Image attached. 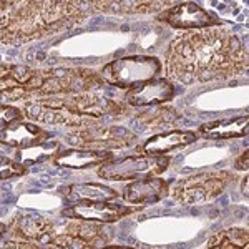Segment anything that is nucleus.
<instances>
[{
  "label": "nucleus",
  "mask_w": 249,
  "mask_h": 249,
  "mask_svg": "<svg viewBox=\"0 0 249 249\" xmlns=\"http://www.w3.org/2000/svg\"><path fill=\"white\" fill-rule=\"evenodd\" d=\"M248 48L226 27L183 32L164 55L166 77L181 85L231 80L248 71Z\"/></svg>",
  "instance_id": "obj_1"
},
{
  "label": "nucleus",
  "mask_w": 249,
  "mask_h": 249,
  "mask_svg": "<svg viewBox=\"0 0 249 249\" xmlns=\"http://www.w3.org/2000/svg\"><path fill=\"white\" fill-rule=\"evenodd\" d=\"M105 82L90 68H32L0 63V105L34 102L55 95L87 93Z\"/></svg>",
  "instance_id": "obj_2"
},
{
  "label": "nucleus",
  "mask_w": 249,
  "mask_h": 249,
  "mask_svg": "<svg viewBox=\"0 0 249 249\" xmlns=\"http://www.w3.org/2000/svg\"><path fill=\"white\" fill-rule=\"evenodd\" d=\"M88 17L87 2H17L0 17V43L23 45L80 25Z\"/></svg>",
  "instance_id": "obj_3"
},
{
  "label": "nucleus",
  "mask_w": 249,
  "mask_h": 249,
  "mask_svg": "<svg viewBox=\"0 0 249 249\" xmlns=\"http://www.w3.org/2000/svg\"><path fill=\"white\" fill-rule=\"evenodd\" d=\"M20 110L34 123L62 124L73 130L102 124L107 120H122L131 113V107L126 103L115 102L95 91L55 95L23 102Z\"/></svg>",
  "instance_id": "obj_4"
},
{
  "label": "nucleus",
  "mask_w": 249,
  "mask_h": 249,
  "mask_svg": "<svg viewBox=\"0 0 249 249\" xmlns=\"http://www.w3.org/2000/svg\"><path fill=\"white\" fill-rule=\"evenodd\" d=\"M108 239L107 224L67 218V221L55 219L40 244L57 249H96Z\"/></svg>",
  "instance_id": "obj_5"
},
{
  "label": "nucleus",
  "mask_w": 249,
  "mask_h": 249,
  "mask_svg": "<svg viewBox=\"0 0 249 249\" xmlns=\"http://www.w3.org/2000/svg\"><path fill=\"white\" fill-rule=\"evenodd\" d=\"M161 71V62L156 57L148 55H133V57L116 58L107 63L98 75L108 85H113L123 90H133V88L151 82Z\"/></svg>",
  "instance_id": "obj_6"
},
{
  "label": "nucleus",
  "mask_w": 249,
  "mask_h": 249,
  "mask_svg": "<svg viewBox=\"0 0 249 249\" xmlns=\"http://www.w3.org/2000/svg\"><path fill=\"white\" fill-rule=\"evenodd\" d=\"M236 179V175L226 170L203 171L176 181L171 198L179 204H203L216 199Z\"/></svg>",
  "instance_id": "obj_7"
},
{
  "label": "nucleus",
  "mask_w": 249,
  "mask_h": 249,
  "mask_svg": "<svg viewBox=\"0 0 249 249\" xmlns=\"http://www.w3.org/2000/svg\"><path fill=\"white\" fill-rule=\"evenodd\" d=\"M68 144L80 150L110 151L133 146L138 136L133 130L120 124H93L87 128H75L65 136Z\"/></svg>",
  "instance_id": "obj_8"
},
{
  "label": "nucleus",
  "mask_w": 249,
  "mask_h": 249,
  "mask_svg": "<svg viewBox=\"0 0 249 249\" xmlns=\"http://www.w3.org/2000/svg\"><path fill=\"white\" fill-rule=\"evenodd\" d=\"M170 166L166 156L131 155L122 160H110L96 171L107 181H136V179L158 178Z\"/></svg>",
  "instance_id": "obj_9"
},
{
  "label": "nucleus",
  "mask_w": 249,
  "mask_h": 249,
  "mask_svg": "<svg viewBox=\"0 0 249 249\" xmlns=\"http://www.w3.org/2000/svg\"><path fill=\"white\" fill-rule=\"evenodd\" d=\"M156 20L161 23L179 29L184 32L210 29V27H219V20L216 15L210 14L204 7L195 2H181L168 7L156 15Z\"/></svg>",
  "instance_id": "obj_10"
},
{
  "label": "nucleus",
  "mask_w": 249,
  "mask_h": 249,
  "mask_svg": "<svg viewBox=\"0 0 249 249\" xmlns=\"http://www.w3.org/2000/svg\"><path fill=\"white\" fill-rule=\"evenodd\" d=\"M135 211L133 206H124L113 201H91V203H77L70 204L68 208L62 211L65 218L83 219L90 223L100 224H110L115 221L124 218Z\"/></svg>",
  "instance_id": "obj_11"
},
{
  "label": "nucleus",
  "mask_w": 249,
  "mask_h": 249,
  "mask_svg": "<svg viewBox=\"0 0 249 249\" xmlns=\"http://www.w3.org/2000/svg\"><path fill=\"white\" fill-rule=\"evenodd\" d=\"M175 96V85L168 78H155L128 90L124 103L128 107H161Z\"/></svg>",
  "instance_id": "obj_12"
},
{
  "label": "nucleus",
  "mask_w": 249,
  "mask_h": 249,
  "mask_svg": "<svg viewBox=\"0 0 249 249\" xmlns=\"http://www.w3.org/2000/svg\"><path fill=\"white\" fill-rule=\"evenodd\" d=\"M53 223L55 219L50 216L40 214L35 211H20L12 218L10 226L7 230L12 232L15 239L40 244Z\"/></svg>",
  "instance_id": "obj_13"
},
{
  "label": "nucleus",
  "mask_w": 249,
  "mask_h": 249,
  "mask_svg": "<svg viewBox=\"0 0 249 249\" xmlns=\"http://www.w3.org/2000/svg\"><path fill=\"white\" fill-rule=\"evenodd\" d=\"M48 133L34 122H15L0 131V143L18 151L45 144Z\"/></svg>",
  "instance_id": "obj_14"
},
{
  "label": "nucleus",
  "mask_w": 249,
  "mask_h": 249,
  "mask_svg": "<svg viewBox=\"0 0 249 249\" xmlns=\"http://www.w3.org/2000/svg\"><path fill=\"white\" fill-rule=\"evenodd\" d=\"M198 140V135L186 130H168L163 133H156L146 142L136 146V155L164 156L179 148L190 146Z\"/></svg>",
  "instance_id": "obj_15"
},
{
  "label": "nucleus",
  "mask_w": 249,
  "mask_h": 249,
  "mask_svg": "<svg viewBox=\"0 0 249 249\" xmlns=\"http://www.w3.org/2000/svg\"><path fill=\"white\" fill-rule=\"evenodd\" d=\"M170 193V183L161 178H146L136 179L124 184L122 198L128 204H153L161 201Z\"/></svg>",
  "instance_id": "obj_16"
},
{
  "label": "nucleus",
  "mask_w": 249,
  "mask_h": 249,
  "mask_svg": "<svg viewBox=\"0 0 249 249\" xmlns=\"http://www.w3.org/2000/svg\"><path fill=\"white\" fill-rule=\"evenodd\" d=\"M96 10L108 15H138V14H160L173 2H153V0H102L90 3Z\"/></svg>",
  "instance_id": "obj_17"
},
{
  "label": "nucleus",
  "mask_w": 249,
  "mask_h": 249,
  "mask_svg": "<svg viewBox=\"0 0 249 249\" xmlns=\"http://www.w3.org/2000/svg\"><path fill=\"white\" fill-rule=\"evenodd\" d=\"M67 203H91V201H113L120 198V193L102 183H73L60 188Z\"/></svg>",
  "instance_id": "obj_18"
},
{
  "label": "nucleus",
  "mask_w": 249,
  "mask_h": 249,
  "mask_svg": "<svg viewBox=\"0 0 249 249\" xmlns=\"http://www.w3.org/2000/svg\"><path fill=\"white\" fill-rule=\"evenodd\" d=\"M110 160H113V155L110 151L80 150V148H71L53 155V163L68 170H88L93 166H102Z\"/></svg>",
  "instance_id": "obj_19"
},
{
  "label": "nucleus",
  "mask_w": 249,
  "mask_h": 249,
  "mask_svg": "<svg viewBox=\"0 0 249 249\" xmlns=\"http://www.w3.org/2000/svg\"><path fill=\"white\" fill-rule=\"evenodd\" d=\"M179 122V113L173 107H150L131 120V124L138 130L144 131H160L170 130L173 124Z\"/></svg>",
  "instance_id": "obj_20"
},
{
  "label": "nucleus",
  "mask_w": 249,
  "mask_h": 249,
  "mask_svg": "<svg viewBox=\"0 0 249 249\" xmlns=\"http://www.w3.org/2000/svg\"><path fill=\"white\" fill-rule=\"evenodd\" d=\"M249 118L248 115L232 116L226 120H216V122L204 123L199 126V135L210 140H230L241 138L248 135Z\"/></svg>",
  "instance_id": "obj_21"
},
{
  "label": "nucleus",
  "mask_w": 249,
  "mask_h": 249,
  "mask_svg": "<svg viewBox=\"0 0 249 249\" xmlns=\"http://www.w3.org/2000/svg\"><path fill=\"white\" fill-rule=\"evenodd\" d=\"M204 249H249V232L246 228H228L216 232Z\"/></svg>",
  "instance_id": "obj_22"
},
{
  "label": "nucleus",
  "mask_w": 249,
  "mask_h": 249,
  "mask_svg": "<svg viewBox=\"0 0 249 249\" xmlns=\"http://www.w3.org/2000/svg\"><path fill=\"white\" fill-rule=\"evenodd\" d=\"M27 168L25 164H20L15 160L9 158V156L0 155V179H10L15 176L25 175Z\"/></svg>",
  "instance_id": "obj_23"
},
{
  "label": "nucleus",
  "mask_w": 249,
  "mask_h": 249,
  "mask_svg": "<svg viewBox=\"0 0 249 249\" xmlns=\"http://www.w3.org/2000/svg\"><path fill=\"white\" fill-rule=\"evenodd\" d=\"M23 118V111L14 105H0V130H5L9 124L20 122Z\"/></svg>",
  "instance_id": "obj_24"
},
{
  "label": "nucleus",
  "mask_w": 249,
  "mask_h": 249,
  "mask_svg": "<svg viewBox=\"0 0 249 249\" xmlns=\"http://www.w3.org/2000/svg\"><path fill=\"white\" fill-rule=\"evenodd\" d=\"M0 249H57L50 246H42L30 241H20V239H10V241H0Z\"/></svg>",
  "instance_id": "obj_25"
},
{
  "label": "nucleus",
  "mask_w": 249,
  "mask_h": 249,
  "mask_svg": "<svg viewBox=\"0 0 249 249\" xmlns=\"http://www.w3.org/2000/svg\"><path fill=\"white\" fill-rule=\"evenodd\" d=\"M248 151H244L243 155H241V158L236 160V163H234V168L236 170H241V171H246L248 170Z\"/></svg>",
  "instance_id": "obj_26"
},
{
  "label": "nucleus",
  "mask_w": 249,
  "mask_h": 249,
  "mask_svg": "<svg viewBox=\"0 0 249 249\" xmlns=\"http://www.w3.org/2000/svg\"><path fill=\"white\" fill-rule=\"evenodd\" d=\"M15 3H17V2H5V0H3V2H0V17H2L3 14H7V12H9L12 7L15 5Z\"/></svg>",
  "instance_id": "obj_27"
},
{
  "label": "nucleus",
  "mask_w": 249,
  "mask_h": 249,
  "mask_svg": "<svg viewBox=\"0 0 249 249\" xmlns=\"http://www.w3.org/2000/svg\"><path fill=\"white\" fill-rule=\"evenodd\" d=\"M243 196L244 198H248L249 193H248V176H244L243 178Z\"/></svg>",
  "instance_id": "obj_28"
},
{
  "label": "nucleus",
  "mask_w": 249,
  "mask_h": 249,
  "mask_svg": "<svg viewBox=\"0 0 249 249\" xmlns=\"http://www.w3.org/2000/svg\"><path fill=\"white\" fill-rule=\"evenodd\" d=\"M96 249H136V248H128V246H102Z\"/></svg>",
  "instance_id": "obj_29"
},
{
  "label": "nucleus",
  "mask_w": 249,
  "mask_h": 249,
  "mask_svg": "<svg viewBox=\"0 0 249 249\" xmlns=\"http://www.w3.org/2000/svg\"><path fill=\"white\" fill-rule=\"evenodd\" d=\"M3 232H7V226L3 223H0V236H2Z\"/></svg>",
  "instance_id": "obj_30"
}]
</instances>
